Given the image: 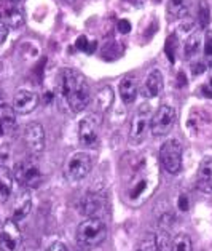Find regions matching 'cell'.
Segmentation results:
<instances>
[{
  "mask_svg": "<svg viewBox=\"0 0 212 251\" xmlns=\"http://www.w3.org/2000/svg\"><path fill=\"white\" fill-rule=\"evenodd\" d=\"M209 87H211V90H212V71H211V80H209Z\"/></svg>",
  "mask_w": 212,
  "mask_h": 251,
  "instance_id": "36",
  "label": "cell"
},
{
  "mask_svg": "<svg viewBox=\"0 0 212 251\" xmlns=\"http://www.w3.org/2000/svg\"><path fill=\"white\" fill-rule=\"evenodd\" d=\"M0 106H7V101H5V91L0 88Z\"/></svg>",
  "mask_w": 212,
  "mask_h": 251,
  "instance_id": "34",
  "label": "cell"
},
{
  "mask_svg": "<svg viewBox=\"0 0 212 251\" xmlns=\"http://www.w3.org/2000/svg\"><path fill=\"white\" fill-rule=\"evenodd\" d=\"M190 0H168V15L174 20H182L189 15Z\"/></svg>",
  "mask_w": 212,
  "mask_h": 251,
  "instance_id": "21",
  "label": "cell"
},
{
  "mask_svg": "<svg viewBox=\"0 0 212 251\" xmlns=\"http://www.w3.org/2000/svg\"><path fill=\"white\" fill-rule=\"evenodd\" d=\"M175 120H177V114H175V109L169 104H163L156 112L151 115V122H150V131L153 136L161 138V136H168L169 133L172 131V128L175 126Z\"/></svg>",
  "mask_w": 212,
  "mask_h": 251,
  "instance_id": "9",
  "label": "cell"
},
{
  "mask_svg": "<svg viewBox=\"0 0 212 251\" xmlns=\"http://www.w3.org/2000/svg\"><path fill=\"white\" fill-rule=\"evenodd\" d=\"M75 47H77L80 51H88V53H91L89 42H88V39H86V37H85V35H82V37H78V40H77Z\"/></svg>",
  "mask_w": 212,
  "mask_h": 251,
  "instance_id": "28",
  "label": "cell"
},
{
  "mask_svg": "<svg viewBox=\"0 0 212 251\" xmlns=\"http://www.w3.org/2000/svg\"><path fill=\"white\" fill-rule=\"evenodd\" d=\"M151 106L148 102H142L137 107L136 114L132 115L131 120V128H129V141L131 144H141L147 138V134L150 131V122H151Z\"/></svg>",
  "mask_w": 212,
  "mask_h": 251,
  "instance_id": "7",
  "label": "cell"
},
{
  "mask_svg": "<svg viewBox=\"0 0 212 251\" xmlns=\"http://www.w3.org/2000/svg\"><path fill=\"white\" fill-rule=\"evenodd\" d=\"M118 30L121 34H128L129 30H131V24H129V21L128 20H121V21H118Z\"/></svg>",
  "mask_w": 212,
  "mask_h": 251,
  "instance_id": "31",
  "label": "cell"
},
{
  "mask_svg": "<svg viewBox=\"0 0 212 251\" xmlns=\"http://www.w3.org/2000/svg\"><path fill=\"white\" fill-rule=\"evenodd\" d=\"M112 102H113V91L110 87H102L98 91V96H96V106L101 112H107L108 109L112 107Z\"/></svg>",
  "mask_w": 212,
  "mask_h": 251,
  "instance_id": "22",
  "label": "cell"
},
{
  "mask_svg": "<svg viewBox=\"0 0 212 251\" xmlns=\"http://www.w3.org/2000/svg\"><path fill=\"white\" fill-rule=\"evenodd\" d=\"M139 95V85L137 80L132 75H126L121 78L120 82V96H121V101L125 104H132L136 101V98Z\"/></svg>",
  "mask_w": 212,
  "mask_h": 251,
  "instance_id": "18",
  "label": "cell"
},
{
  "mask_svg": "<svg viewBox=\"0 0 212 251\" xmlns=\"http://www.w3.org/2000/svg\"><path fill=\"white\" fill-rule=\"evenodd\" d=\"M7 35H8V27L5 26L2 21H0V44H2V42H5Z\"/></svg>",
  "mask_w": 212,
  "mask_h": 251,
  "instance_id": "33",
  "label": "cell"
},
{
  "mask_svg": "<svg viewBox=\"0 0 212 251\" xmlns=\"http://www.w3.org/2000/svg\"><path fill=\"white\" fill-rule=\"evenodd\" d=\"M163 74L161 71L158 69H153L148 72V75L145 77V82L142 85V95L144 98H147V100H153V98H158L163 91Z\"/></svg>",
  "mask_w": 212,
  "mask_h": 251,
  "instance_id": "16",
  "label": "cell"
},
{
  "mask_svg": "<svg viewBox=\"0 0 212 251\" xmlns=\"http://www.w3.org/2000/svg\"><path fill=\"white\" fill-rule=\"evenodd\" d=\"M13 173L10 168L0 167V201L8 200V197L13 192Z\"/></svg>",
  "mask_w": 212,
  "mask_h": 251,
  "instance_id": "20",
  "label": "cell"
},
{
  "mask_svg": "<svg viewBox=\"0 0 212 251\" xmlns=\"http://www.w3.org/2000/svg\"><path fill=\"white\" fill-rule=\"evenodd\" d=\"M24 146L32 155H40L45 151V128L39 122H30L22 128Z\"/></svg>",
  "mask_w": 212,
  "mask_h": 251,
  "instance_id": "10",
  "label": "cell"
},
{
  "mask_svg": "<svg viewBox=\"0 0 212 251\" xmlns=\"http://www.w3.org/2000/svg\"><path fill=\"white\" fill-rule=\"evenodd\" d=\"M2 72H3V63L0 61V75H2Z\"/></svg>",
  "mask_w": 212,
  "mask_h": 251,
  "instance_id": "35",
  "label": "cell"
},
{
  "mask_svg": "<svg viewBox=\"0 0 212 251\" xmlns=\"http://www.w3.org/2000/svg\"><path fill=\"white\" fill-rule=\"evenodd\" d=\"M169 251H193V242L189 234L180 232L171 240V250Z\"/></svg>",
  "mask_w": 212,
  "mask_h": 251,
  "instance_id": "23",
  "label": "cell"
},
{
  "mask_svg": "<svg viewBox=\"0 0 212 251\" xmlns=\"http://www.w3.org/2000/svg\"><path fill=\"white\" fill-rule=\"evenodd\" d=\"M39 101H40V98L35 91L29 90V88H21L15 93L13 106L11 107H13V111L16 114L26 115V114H30L35 107L39 106Z\"/></svg>",
  "mask_w": 212,
  "mask_h": 251,
  "instance_id": "13",
  "label": "cell"
},
{
  "mask_svg": "<svg viewBox=\"0 0 212 251\" xmlns=\"http://www.w3.org/2000/svg\"><path fill=\"white\" fill-rule=\"evenodd\" d=\"M211 24V8H209V3L206 0H201L198 5V26L199 29L203 30H208Z\"/></svg>",
  "mask_w": 212,
  "mask_h": 251,
  "instance_id": "24",
  "label": "cell"
},
{
  "mask_svg": "<svg viewBox=\"0 0 212 251\" xmlns=\"http://www.w3.org/2000/svg\"><path fill=\"white\" fill-rule=\"evenodd\" d=\"M191 71H193V74H195V75L203 74V72L206 71V63H204V61H198V63H195L191 66Z\"/></svg>",
  "mask_w": 212,
  "mask_h": 251,
  "instance_id": "30",
  "label": "cell"
},
{
  "mask_svg": "<svg viewBox=\"0 0 212 251\" xmlns=\"http://www.w3.org/2000/svg\"><path fill=\"white\" fill-rule=\"evenodd\" d=\"M203 50H204V56L206 58H212V32H211V30H206Z\"/></svg>",
  "mask_w": 212,
  "mask_h": 251,
  "instance_id": "27",
  "label": "cell"
},
{
  "mask_svg": "<svg viewBox=\"0 0 212 251\" xmlns=\"http://www.w3.org/2000/svg\"><path fill=\"white\" fill-rule=\"evenodd\" d=\"M65 2H67V3H72V2H75V0H65Z\"/></svg>",
  "mask_w": 212,
  "mask_h": 251,
  "instance_id": "37",
  "label": "cell"
},
{
  "mask_svg": "<svg viewBox=\"0 0 212 251\" xmlns=\"http://www.w3.org/2000/svg\"><path fill=\"white\" fill-rule=\"evenodd\" d=\"M13 2H20V0H13Z\"/></svg>",
  "mask_w": 212,
  "mask_h": 251,
  "instance_id": "38",
  "label": "cell"
},
{
  "mask_svg": "<svg viewBox=\"0 0 212 251\" xmlns=\"http://www.w3.org/2000/svg\"><path fill=\"white\" fill-rule=\"evenodd\" d=\"M175 45H177V39H175V35H171V37L166 40V48H165V51L171 63L175 61Z\"/></svg>",
  "mask_w": 212,
  "mask_h": 251,
  "instance_id": "26",
  "label": "cell"
},
{
  "mask_svg": "<svg viewBox=\"0 0 212 251\" xmlns=\"http://www.w3.org/2000/svg\"><path fill=\"white\" fill-rule=\"evenodd\" d=\"M136 251H158L156 250V243H155V234H150L141 240V243L137 245Z\"/></svg>",
  "mask_w": 212,
  "mask_h": 251,
  "instance_id": "25",
  "label": "cell"
},
{
  "mask_svg": "<svg viewBox=\"0 0 212 251\" xmlns=\"http://www.w3.org/2000/svg\"><path fill=\"white\" fill-rule=\"evenodd\" d=\"M182 157H184V149L179 139L169 138L160 148V163L163 170L169 175H177L182 170Z\"/></svg>",
  "mask_w": 212,
  "mask_h": 251,
  "instance_id": "6",
  "label": "cell"
},
{
  "mask_svg": "<svg viewBox=\"0 0 212 251\" xmlns=\"http://www.w3.org/2000/svg\"><path fill=\"white\" fill-rule=\"evenodd\" d=\"M93 170V158L85 151H77L64 163V175L70 182H80Z\"/></svg>",
  "mask_w": 212,
  "mask_h": 251,
  "instance_id": "5",
  "label": "cell"
},
{
  "mask_svg": "<svg viewBox=\"0 0 212 251\" xmlns=\"http://www.w3.org/2000/svg\"><path fill=\"white\" fill-rule=\"evenodd\" d=\"M24 11L13 0H0V21L8 29H18L24 24Z\"/></svg>",
  "mask_w": 212,
  "mask_h": 251,
  "instance_id": "12",
  "label": "cell"
},
{
  "mask_svg": "<svg viewBox=\"0 0 212 251\" xmlns=\"http://www.w3.org/2000/svg\"><path fill=\"white\" fill-rule=\"evenodd\" d=\"M13 177L18 184L27 191L40 187V184L43 182V173H42L40 165L34 157L16 162L13 167Z\"/></svg>",
  "mask_w": 212,
  "mask_h": 251,
  "instance_id": "4",
  "label": "cell"
},
{
  "mask_svg": "<svg viewBox=\"0 0 212 251\" xmlns=\"http://www.w3.org/2000/svg\"><path fill=\"white\" fill-rule=\"evenodd\" d=\"M203 45V35L199 30H193L190 32V35L187 37L185 44H184V56L185 59H193L195 56H198L199 50H201Z\"/></svg>",
  "mask_w": 212,
  "mask_h": 251,
  "instance_id": "19",
  "label": "cell"
},
{
  "mask_svg": "<svg viewBox=\"0 0 212 251\" xmlns=\"http://www.w3.org/2000/svg\"><path fill=\"white\" fill-rule=\"evenodd\" d=\"M30 210H32V197H30L29 191L26 189V191H22L15 200L13 211H11V219L16 223H20L29 216Z\"/></svg>",
  "mask_w": 212,
  "mask_h": 251,
  "instance_id": "17",
  "label": "cell"
},
{
  "mask_svg": "<svg viewBox=\"0 0 212 251\" xmlns=\"http://www.w3.org/2000/svg\"><path fill=\"white\" fill-rule=\"evenodd\" d=\"M196 187L203 194L212 195V155H206L196 171Z\"/></svg>",
  "mask_w": 212,
  "mask_h": 251,
  "instance_id": "15",
  "label": "cell"
},
{
  "mask_svg": "<svg viewBox=\"0 0 212 251\" xmlns=\"http://www.w3.org/2000/svg\"><path fill=\"white\" fill-rule=\"evenodd\" d=\"M160 184V168L150 152H128L121 158V197L132 208L142 206Z\"/></svg>",
  "mask_w": 212,
  "mask_h": 251,
  "instance_id": "1",
  "label": "cell"
},
{
  "mask_svg": "<svg viewBox=\"0 0 212 251\" xmlns=\"http://www.w3.org/2000/svg\"><path fill=\"white\" fill-rule=\"evenodd\" d=\"M78 141L83 148L96 149L101 141V120L96 114H88L78 122Z\"/></svg>",
  "mask_w": 212,
  "mask_h": 251,
  "instance_id": "8",
  "label": "cell"
},
{
  "mask_svg": "<svg viewBox=\"0 0 212 251\" xmlns=\"http://www.w3.org/2000/svg\"><path fill=\"white\" fill-rule=\"evenodd\" d=\"M46 251H69V250H67V247H65L63 242H54Z\"/></svg>",
  "mask_w": 212,
  "mask_h": 251,
  "instance_id": "32",
  "label": "cell"
},
{
  "mask_svg": "<svg viewBox=\"0 0 212 251\" xmlns=\"http://www.w3.org/2000/svg\"><path fill=\"white\" fill-rule=\"evenodd\" d=\"M75 238L82 250H94L107 238V226L99 216H89L78 224Z\"/></svg>",
  "mask_w": 212,
  "mask_h": 251,
  "instance_id": "3",
  "label": "cell"
},
{
  "mask_svg": "<svg viewBox=\"0 0 212 251\" xmlns=\"http://www.w3.org/2000/svg\"><path fill=\"white\" fill-rule=\"evenodd\" d=\"M106 200L99 192H86L78 201V211L83 216H99V213L104 210Z\"/></svg>",
  "mask_w": 212,
  "mask_h": 251,
  "instance_id": "14",
  "label": "cell"
},
{
  "mask_svg": "<svg viewBox=\"0 0 212 251\" xmlns=\"http://www.w3.org/2000/svg\"><path fill=\"white\" fill-rule=\"evenodd\" d=\"M59 91L72 112H82L91 101V90L86 78L75 69L65 67L59 74Z\"/></svg>",
  "mask_w": 212,
  "mask_h": 251,
  "instance_id": "2",
  "label": "cell"
},
{
  "mask_svg": "<svg viewBox=\"0 0 212 251\" xmlns=\"http://www.w3.org/2000/svg\"><path fill=\"white\" fill-rule=\"evenodd\" d=\"M177 206L180 208L182 211H189V208H190V200H189V195H185V194H180V195H179V201H177Z\"/></svg>",
  "mask_w": 212,
  "mask_h": 251,
  "instance_id": "29",
  "label": "cell"
},
{
  "mask_svg": "<svg viewBox=\"0 0 212 251\" xmlns=\"http://www.w3.org/2000/svg\"><path fill=\"white\" fill-rule=\"evenodd\" d=\"M21 240L22 237L18 223L13 219H7L0 229V251H18Z\"/></svg>",
  "mask_w": 212,
  "mask_h": 251,
  "instance_id": "11",
  "label": "cell"
}]
</instances>
